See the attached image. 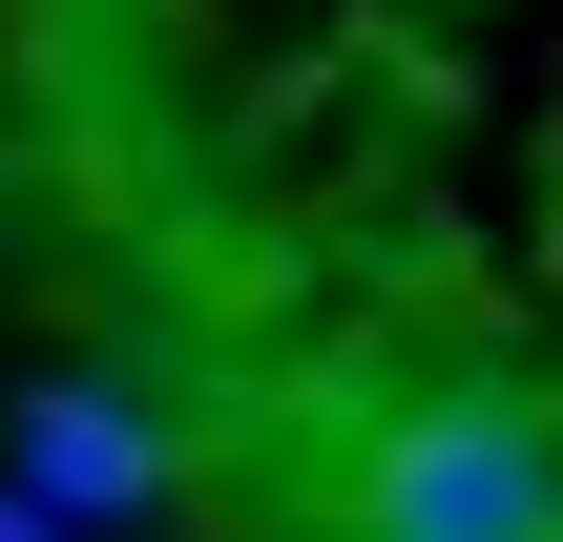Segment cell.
Masks as SVG:
<instances>
[{
	"instance_id": "3957f363",
	"label": "cell",
	"mask_w": 563,
	"mask_h": 542,
	"mask_svg": "<svg viewBox=\"0 0 563 542\" xmlns=\"http://www.w3.org/2000/svg\"><path fill=\"white\" fill-rule=\"evenodd\" d=\"M0 542H63V522H42V501H21V480H0Z\"/></svg>"
},
{
	"instance_id": "7a4b0ae2",
	"label": "cell",
	"mask_w": 563,
	"mask_h": 542,
	"mask_svg": "<svg viewBox=\"0 0 563 542\" xmlns=\"http://www.w3.org/2000/svg\"><path fill=\"white\" fill-rule=\"evenodd\" d=\"M0 480L42 501V522H125V501H167V439H146V397H104V376H21V418H0Z\"/></svg>"
},
{
	"instance_id": "277c9868",
	"label": "cell",
	"mask_w": 563,
	"mask_h": 542,
	"mask_svg": "<svg viewBox=\"0 0 563 542\" xmlns=\"http://www.w3.org/2000/svg\"><path fill=\"white\" fill-rule=\"evenodd\" d=\"M63 542H84V522H63Z\"/></svg>"
},
{
	"instance_id": "6da1fadb",
	"label": "cell",
	"mask_w": 563,
	"mask_h": 542,
	"mask_svg": "<svg viewBox=\"0 0 563 542\" xmlns=\"http://www.w3.org/2000/svg\"><path fill=\"white\" fill-rule=\"evenodd\" d=\"M334 542H563V418L522 397V376L397 397L376 460L334 480Z\"/></svg>"
}]
</instances>
